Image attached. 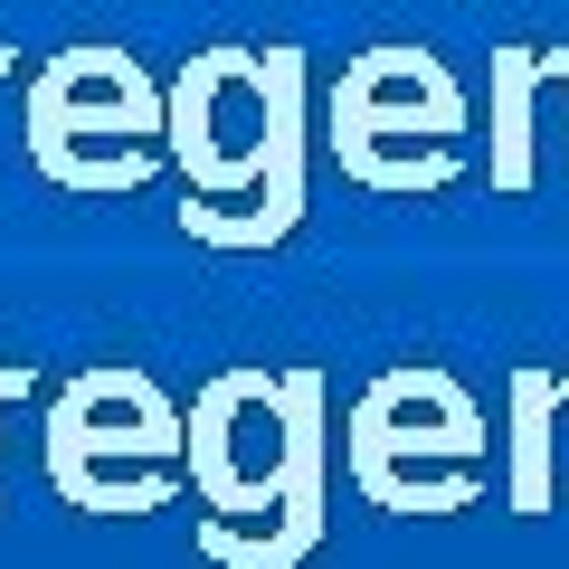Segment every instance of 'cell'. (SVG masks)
I'll list each match as a JSON object with an SVG mask.
<instances>
[{
	"mask_svg": "<svg viewBox=\"0 0 569 569\" xmlns=\"http://www.w3.org/2000/svg\"><path fill=\"white\" fill-rule=\"evenodd\" d=\"M190 485L219 512H276V531L209 522V560L228 569H295L323 541V370H219L190 399Z\"/></svg>",
	"mask_w": 569,
	"mask_h": 569,
	"instance_id": "6da1fadb",
	"label": "cell"
},
{
	"mask_svg": "<svg viewBox=\"0 0 569 569\" xmlns=\"http://www.w3.org/2000/svg\"><path fill=\"white\" fill-rule=\"evenodd\" d=\"M162 133H171V86L133 48H104V39L58 48L39 67V86H29V104H20V142L39 162V181L86 190V200L142 190L171 162Z\"/></svg>",
	"mask_w": 569,
	"mask_h": 569,
	"instance_id": "7a4b0ae2",
	"label": "cell"
},
{
	"mask_svg": "<svg viewBox=\"0 0 569 569\" xmlns=\"http://www.w3.org/2000/svg\"><path fill=\"white\" fill-rule=\"evenodd\" d=\"M323 142L342 181L361 190H389V200L447 190L466 181V86L437 48H408V39L361 48L323 104Z\"/></svg>",
	"mask_w": 569,
	"mask_h": 569,
	"instance_id": "3957f363",
	"label": "cell"
},
{
	"mask_svg": "<svg viewBox=\"0 0 569 569\" xmlns=\"http://www.w3.org/2000/svg\"><path fill=\"white\" fill-rule=\"evenodd\" d=\"M171 456H190V418L133 361L77 370L48 408V485L86 512L171 503Z\"/></svg>",
	"mask_w": 569,
	"mask_h": 569,
	"instance_id": "277c9868",
	"label": "cell"
},
{
	"mask_svg": "<svg viewBox=\"0 0 569 569\" xmlns=\"http://www.w3.org/2000/svg\"><path fill=\"white\" fill-rule=\"evenodd\" d=\"M475 456H485V418L427 361L370 380L351 408V475L389 512H456L475 493Z\"/></svg>",
	"mask_w": 569,
	"mask_h": 569,
	"instance_id": "5b68a950",
	"label": "cell"
},
{
	"mask_svg": "<svg viewBox=\"0 0 569 569\" xmlns=\"http://www.w3.org/2000/svg\"><path fill=\"white\" fill-rule=\"evenodd\" d=\"M531 104H541V67L531 48H493V190H531Z\"/></svg>",
	"mask_w": 569,
	"mask_h": 569,
	"instance_id": "8992f818",
	"label": "cell"
},
{
	"mask_svg": "<svg viewBox=\"0 0 569 569\" xmlns=\"http://www.w3.org/2000/svg\"><path fill=\"white\" fill-rule=\"evenodd\" d=\"M550 418H560V380L550 370H512V503H550Z\"/></svg>",
	"mask_w": 569,
	"mask_h": 569,
	"instance_id": "52a82bcc",
	"label": "cell"
},
{
	"mask_svg": "<svg viewBox=\"0 0 569 569\" xmlns=\"http://www.w3.org/2000/svg\"><path fill=\"white\" fill-rule=\"evenodd\" d=\"M29 389H39V370H0V408H10V399H29Z\"/></svg>",
	"mask_w": 569,
	"mask_h": 569,
	"instance_id": "ba28073f",
	"label": "cell"
},
{
	"mask_svg": "<svg viewBox=\"0 0 569 569\" xmlns=\"http://www.w3.org/2000/svg\"><path fill=\"white\" fill-rule=\"evenodd\" d=\"M541 77H550V86L569 96V48H541Z\"/></svg>",
	"mask_w": 569,
	"mask_h": 569,
	"instance_id": "9c48e42d",
	"label": "cell"
},
{
	"mask_svg": "<svg viewBox=\"0 0 569 569\" xmlns=\"http://www.w3.org/2000/svg\"><path fill=\"white\" fill-rule=\"evenodd\" d=\"M0 77H20V48H0Z\"/></svg>",
	"mask_w": 569,
	"mask_h": 569,
	"instance_id": "30bf717a",
	"label": "cell"
}]
</instances>
